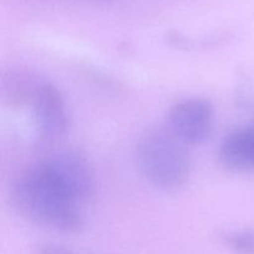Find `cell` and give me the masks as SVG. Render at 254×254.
Segmentation results:
<instances>
[{
    "instance_id": "277c9868",
    "label": "cell",
    "mask_w": 254,
    "mask_h": 254,
    "mask_svg": "<svg viewBox=\"0 0 254 254\" xmlns=\"http://www.w3.org/2000/svg\"><path fill=\"white\" fill-rule=\"evenodd\" d=\"M26 106L32 114L35 133L41 144H54L68 129L67 104L61 91L52 82L39 78L32 87Z\"/></svg>"
},
{
    "instance_id": "8992f818",
    "label": "cell",
    "mask_w": 254,
    "mask_h": 254,
    "mask_svg": "<svg viewBox=\"0 0 254 254\" xmlns=\"http://www.w3.org/2000/svg\"><path fill=\"white\" fill-rule=\"evenodd\" d=\"M218 159L231 173H254V124L227 134L220 145Z\"/></svg>"
},
{
    "instance_id": "5b68a950",
    "label": "cell",
    "mask_w": 254,
    "mask_h": 254,
    "mask_svg": "<svg viewBox=\"0 0 254 254\" xmlns=\"http://www.w3.org/2000/svg\"><path fill=\"white\" fill-rule=\"evenodd\" d=\"M215 122V107L205 97H186L169 108L165 128L186 146L201 145L210 139Z\"/></svg>"
},
{
    "instance_id": "6da1fadb",
    "label": "cell",
    "mask_w": 254,
    "mask_h": 254,
    "mask_svg": "<svg viewBox=\"0 0 254 254\" xmlns=\"http://www.w3.org/2000/svg\"><path fill=\"white\" fill-rule=\"evenodd\" d=\"M15 211L29 222L55 232L81 233L83 208L77 205L45 170L41 163L22 171L10 189Z\"/></svg>"
},
{
    "instance_id": "ba28073f",
    "label": "cell",
    "mask_w": 254,
    "mask_h": 254,
    "mask_svg": "<svg viewBox=\"0 0 254 254\" xmlns=\"http://www.w3.org/2000/svg\"><path fill=\"white\" fill-rule=\"evenodd\" d=\"M226 248L237 254H254V228L222 231L218 235Z\"/></svg>"
},
{
    "instance_id": "7a4b0ae2",
    "label": "cell",
    "mask_w": 254,
    "mask_h": 254,
    "mask_svg": "<svg viewBox=\"0 0 254 254\" xmlns=\"http://www.w3.org/2000/svg\"><path fill=\"white\" fill-rule=\"evenodd\" d=\"M135 160L141 176L155 189L166 192L180 190L191 175L188 146L165 126L150 128L136 143Z\"/></svg>"
},
{
    "instance_id": "30bf717a",
    "label": "cell",
    "mask_w": 254,
    "mask_h": 254,
    "mask_svg": "<svg viewBox=\"0 0 254 254\" xmlns=\"http://www.w3.org/2000/svg\"><path fill=\"white\" fill-rule=\"evenodd\" d=\"M94 1H112V0H94Z\"/></svg>"
},
{
    "instance_id": "52a82bcc",
    "label": "cell",
    "mask_w": 254,
    "mask_h": 254,
    "mask_svg": "<svg viewBox=\"0 0 254 254\" xmlns=\"http://www.w3.org/2000/svg\"><path fill=\"white\" fill-rule=\"evenodd\" d=\"M233 39V34L230 31H221L216 34L202 35V36H191L181 31L171 30L168 31L165 41L169 46L175 47L184 51H200L220 47L230 42Z\"/></svg>"
},
{
    "instance_id": "9c48e42d",
    "label": "cell",
    "mask_w": 254,
    "mask_h": 254,
    "mask_svg": "<svg viewBox=\"0 0 254 254\" xmlns=\"http://www.w3.org/2000/svg\"><path fill=\"white\" fill-rule=\"evenodd\" d=\"M35 254H103V253L78 251V250H74V248L67 247V246L59 245V243L45 242V243H39V245L35 247Z\"/></svg>"
},
{
    "instance_id": "3957f363",
    "label": "cell",
    "mask_w": 254,
    "mask_h": 254,
    "mask_svg": "<svg viewBox=\"0 0 254 254\" xmlns=\"http://www.w3.org/2000/svg\"><path fill=\"white\" fill-rule=\"evenodd\" d=\"M40 163L62 190L82 208L94 200L96 175L89 160L81 151H56Z\"/></svg>"
}]
</instances>
